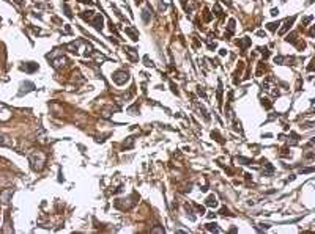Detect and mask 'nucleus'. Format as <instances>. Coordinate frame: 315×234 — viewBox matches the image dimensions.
Instances as JSON below:
<instances>
[{
	"instance_id": "obj_1",
	"label": "nucleus",
	"mask_w": 315,
	"mask_h": 234,
	"mask_svg": "<svg viewBox=\"0 0 315 234\" xmlns=\"http://www.w3.org/2000/svg\"><path fill=\"white\" fill-rule=\"evenodd\" d=\"M30 162H32V167L35 170H41L43 163H44V154L41 153H33L30 156Z\"/></svg>"
},
{
	"instance_id": "obj_2",
	"label": "nucleus",
	"mask_w": 315,
	"mask_h": 234,
	"mask_svg": "<svg viewBox=\"0 0 315 234\" xmlns=\"http://www.w3.org/2000/svg\"><path fill=\"white\" fill-rule=\"evenodd\" d=\"M112 80H114L117 85H124L129 80V74L126 71H115L114 76H112Z\"/></svg>"
},
{
	"instance_id": "obj_3",
	"label": "nucleus",
	"mask_w": 315,
	"mask_h": 234,
	"mask_svg": "<svg viewBox=\"0 0 315 234\" xmlns=\"http://www.w3.org/2000/svg\"><path fill=\"white\" fill-rule=\"evenodd\" d=\"M33 88H35V85L32 83V82H24V83L21 85V90H19V96L25 94V93L33 91Z\"/></svg>"
},
{
	"instance_id": "obj_4",
	"label": "nucleus",
	"mask_w": 315,
	"mask_h": 234,
	"mask_svg": "<svg viewBox=\"0 0 315 234\" xmlns=\"http://www.w3.org/2000/svg\"><path fill=\"white\" fill-rule=\"evenodd\" d=\"M91 24H93V27H95L96 30H103V24H104V19H103V16H101V14H95V19H93L91 21Z\"/></svg>"
},
{
	"instance_id": "obj_5",
	"label": "nucleus",
	"mask_w": 315,
	"mask_h": 234,
	"mask_svg": "<svg viewBox=\"0 0 315 234\" xmlns=\"http://www.w3.org/2000/svg\"><path fill=\"white\" fill-rule=\"evenodd\" d=\"M295 19H296V17H295V16H293V17H288V19H287V21H285V24H284V27H282V28H281V30H279V35H284V33H285V32H287V30H288V28H290V27H291V25H293V22H295Z\"/></svg>"
},
{
	"instance_id": "obj_6",
	"label": "nucleus",
	"mask_w": 315,
	"mask_h": 234,
	"mask_svg": "<svg viewBox=\"0 0 315 234\" xmlns=\"http://www.w3.org/2000/svg\"><path fill=\"white\" fill-rule=\"evenodd\" d=\"M124 32L129 35L133 41H139V33H137V30H135L134 27H126V28H124Z\"/></svg>"
},
{
	"instance_id": "obj_7",
	"label": "nucleus",
	"mask_w": 315,
	"mask_h": 234,
	"mask_svg": "<svg viewBox=\"0 0 315 234\" xmlns=\"http://www.w3.org/2000/svg\"><path fill=\"white\" fill-rule=\"evenodd\" d=\"M21 69H22V71H27V72H33V71H36V69H38V65H36V63H32V61H30V63L22 65V66H21Z\"/></svg>"
},
{
	"instance_id": "obj_8",
	"label": "nucleus",
	"mask_w": 315,
	"mask_h": 234,
	"mask_svg": "<svg viewBox=\"0 0 315 234\" xmlns=\"http://www.w3.org/2000/svg\"><path fill=\"white\" fill-rule=\"evenodd\" d=\"M124 52L129 55V58L133 61H137L139 60V55H137V52H135V49H133V47H124Z\"/></svg>"
},
{
	"instance_id": "obj_9",
	"label": "nucleus",
	"mask_w": 315,
	"mask_h": 234,
	"mask_svg": "<svg viewBox=\"0 0 315 234\" xmlns=\"http://www.w3.org/2000/svg\"><path fill=\"white\" fill-rule=\"evenodd\" d=\"M0 145L2 146H13V140L10 137H6V135L0 134Z\"/></svg>"
},
{
	"instance_id": "obj_10",
	"label": "nucleus",
	"mask_w": 315,
	"mask_h": 234,
	"mask_svg": "<svg viewBox=\"0 0 315 234\" xmlns=\"http://www.w3.org/2000/svg\"><path fill=\"white\" fill-rule=\"evenodd\" d=\"M65 63H66V58H65V57H60V58H57V60L52 61V66L58 69V68H61V66H65Z\"/></svg>"
},
{
	"instance_id": "obj_11",
	"label": "nucleus",
	"mask_w": 315,
	"mask_h": 234,
	"mask_svg": "<svg viewBox=\"0 0 315 234\" xmlns=\"http://www.w3.org/2000/svg\"><path fill=\"white\" fill-rule=\"evenodd\" d=\"M11 195H13V190H5V192L0 193V198H2V201H3V203H8Z\"/></svg>"
},
{
	"instance_id": "obj_12",
	"label": "nucleus",
	"mask_w": 315,
	"mask_h": 234,
	"mask_svg": "<svg viewBox=\"0 0 315 234\" xmlns=\"http://www.w3.org/2000/svg\"><path fill=\"white\" fill-rule=\"evenodd\" d=\"M142 19H143V22H145V24H148V22L151 21V13L148 10H143L142 11Z\"/></svg>"
},
{
	"instance_id": "obj_13",
	"label": "nucleus",
	"mask_w": 315,
	"mask_h": 234,
	"mask_svg": "<svg viewBox=\"0 0 315 234\" xmlns=\"http://www.w3.org/2000/svg\"><path fill=\"white\" fill-rule=\"evenodd\" d=\"M207 206H217V200H216V197L214 195H210V197L207 198Z\"/></svg>"
},
{
	"instance_id": "obj_14",
	"label": "nucleus",
	"mask_w": 315,
	"mask_h": 234,
	"mask_svg": "<svg viewBox=\"0 0 315 234\" xmlns=\"http://www.w3.org/2000/svg\"><path fill=\"white\" fill-rule=\"evenodd\" d=\"M249 44H251V40H249V38H243V40L238 41V46H240V47H243V49H246Z\"/></svg>"
},
{
	"instance_id": "obj_15",
	"label": "nucleus",
	"mask_w": 315,
	"mask_h": 234,
	"mask_svg": "<svg viewBox=\"0 0 315 234\" xmlns=\"http://www.w3.org/2000/svg\"><path fill=\"white\" fill-rule=\"evenodd\" d=\"M277 27H279V22H271V24L266 25V28L271 30V32H274V30H277Z\"/></svg>"
},
{
	"instance_id": "obj_16",
	"label": "nucleus",
	"mask_w": 315,
	"mask_h": 234,
	"mask_svg": "<svg viewBox=\"0 0 315 234\" xmlns=\"http://www.w3.org/2000/svg\"><path fill=\"white\" fill-rule=\"evenodd\" d=\"M207 229H208V231H219V228H217L216 223H208L207 225Z\"/></svg>"
},
{
	"instance_id": "obj_17",
	"label": "nucleus",
	"mask_w": 315,
	"mask_h": 234,
	"mask_svg": "<svg viewBox=\"0 0 315 234\" xmlns=\"http://www.w3.org/2000/svg\"><path fill=\"white\" fill-rule=\"evenodd\" d=\"M213 11H214V14H216V16H221V14H222V10H221L219 3H216V5H214V8H213Z\"/></svg>"
},
{
	"instance_id": "obj_18",
	"label": "nucleus",
	"mask_w": 315,
	"mask_h": 234,
	"mask_svg": "<svg viewBox=\"0 0 315 234\" xmlns=\"http://www.w3.org/2000/svg\"><path fill=\"white\" fill-rule=\"evenodd\" d=\"M285 41H287V42H295V41H296V35H295V33L288 35V36L285 38Z\"/></svg>"
},
{
	"instance_id": "obj_19",
	"label": "nucleus",
	"mask_w": 315,
	"mask_h": 234,
	"mask_svg": "<svg viewBox=\"0 0 315 234\" xmlns=\"http://www.w3.org/2000/svg\"><path fill=\"white\" fill-rule=\"evenodd\" d=\"M63 8H65V14H66L68 17H73V13H71V10H69V6L66 5V3L63 5Z\"/></svg>"
},
{
	"instance_id": "obj_20",
	"label": "nucleus",
	"mask_w": 315,
	"mask_h": 234,
	"mask_svg": "<svg viewBox=\"0 0 315 234\" xmlns=\"http://www.w3.org/2000/svg\"><path fill=\"white\" fill-rule=\"evenodd\" d=\"M135 112H137V104H134L133 107L128 108V113H131V115H135Z\"/></svg>"
},
{
	"instance_id": "obj_21",
	"label": "nucleus",
	"mask_w": 315,
	"mask_h": 234,
	"mask_svg": "<svg viewBox=\"0 0 315 234\" xmlns=\"http://www.w3.org/2000/svg\"><path fill=\"white\" fill-rule=\"evenodd\" d=\"M221 99H222V87L219 83V88H217V101H219V104H221Z\"/></svg>"
},
{
	"instance_id": "obj_22",
	"label": "nucleus",
	"mask_w": 315,
	"mask_h": 234,
	"mask_svg": "<svg viewBox=\"0 0 315 234\" xmlns=\"http://www.w3.org/2000/svg\"><path fill=\"white\" fill-rule=\"evenodd\" d=\"M143 61H145V66H148V68H150V66H153V63L150 61V57H148V55L143 57Z\"/></svg>"
},
{
	"instance_id": "obj_23",
	"label": "nucleus",
	"mask_w": 315,
	"mask_h": 234,
	"mask_svg": "<svg viewBox=\"0 0 315 234\" xmlns=\"http://www.w3.org/2000/svg\"><path fill=\"white\" fill-rule=\"evenodd\" d=\"M262 104H263V107H266V108L271 107V102H268V99H262Z\"/></svg>"
},
{
	"instance_id": "obj_24",
	"label": "nucleus",
	"mask_w": 315,
	"mask_h": 234,
	"mask_svg": "<svg viewBox=\"0 0 315 234\" xmlns=\"http://www.w3.org/2000/svg\"><path fill=\"white\" fill-rule=\"evenodd\" d=\"M238 160H240V162H244L246 165H247V163H252L251 159H244V157H238Z\"/></svg>"
},
{
	"instance_id": "obj_25",
	"label": "nucleus",
	"mask_w": 315,
	"mask_h": 234,
	"mask_svg": "<svg viewBox=\"0 0 315 234\" xmlns=\"http://www.w3.org/2000/svg\"><path fill=\"white\" fill-rule=\"evenodd\" d=\"M203 13H205V21H211V14L208 13V10H205Z\"/></svg>"
},
{
	"instance_id": "obj_26",
	"label": "nucleus",
	"mask_w": 315,
	"mask_h": 234,
	"mask_svg": "<svg viewBox=\"0 0 315 234\" xmlns=\"http://www.w3.org/2000/svg\"><path fill=\"white\" fill-rule=\"evenodd\" d=\"M151 233H164V229L162 228H154V229H151Z\"/></svg>"
},
{
	"instance_id": "obj_27",
	"label": "nucleus",
	"mask_w": 315,
	"mask_h": 234,
	"mask_svg": "<svg viewBox=\"0 0 315 234\" xmlns=\"http://www.w3.org/2000/svg\"><path fill=\"white\" fill-rule=\"evenodd\" d=\"M277 13H279L277 8H273V10H271V14H273V16H277Z\"/></svg>"
},
{
	"instance_id": "obj_28",
	"label": "nucleus",
	"mask_w": 315,
	"mask_h": 234,
	"mask_svg": "<svg viewBox=\"0 0 315 234\" xmlns=\"http://www.w3.org/2000/svg\"><path fill=\"white\" fill-rule=\"evenodd\" d=\"M219 53H221V55H225V53H227V50H225V49H221Z\"/></svg>"
},
{
	"instance_id": "obj_29",
	"label": "nucleus",
	"mask_w": 315,
	"mask_h": 234,
	"mask_svg": "<svg viewBox=\"0 0 315 234\" xmlns=\"http://www.w3.org/2000/svg\"><path fill=\"white\" fill-rule=\"evenodd\" d=\"M140 2H142V0H135V3H140Z\"/></svg>"
}]
</instances>
